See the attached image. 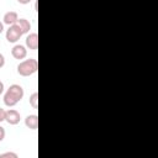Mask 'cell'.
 I'll return each instance as SVG.
<instances>
[{
    "instance_id": "7",
    "label": "cell",
    "mask_w": 158,
    "mask_h": 158,
    "mask_svg": "<svg viewBox=\"0 0 158 158\" xmlns=\"http://www.w3.org/2000/svg\"><path fill=\"white\" fill-rule=\"evenodd\" d=\"M25 125L30 130H37L38 127V116L37 115H28L25 118Z\"/></svg>"
},
{
    "instance_id": "12",
    "label": "cell",
    "mask_w": 158,
    "mask_h": 158,
    "mask_svg": "<svg viewBox=\"0 0 158 158\" xmlns=\"http://www.w3.org/2000/svg\"><path fill=\"white\" fill-rule=\"evenodd\" d=\"M5 135H6V132H5V128H4L2 126H0V142H1V141H4V138H5Z\"/></svg>"
},
{
    "instance_id": "11",
    "label": "cell",
    "mask_w": 158,
    "mask_h": 158,
    "mask_svg": "<svg viewBox=\"0 0 158 158\" xmlns=\"http://www.w3.org/2000/svg\"><path fill=\"white\" fill-rule=\"evenodd\" d=\"M0 158H17V154L14 152H6V153L0 154Z\"/></svg>"
},
{
    "instance_id": "9",
    "label": "cell",
    "mask_w": 158,
    "mask_h": 158,
    "mask_svg": "<svg viewBox=\"0 0 158 158\" xmlns=\"http://www.w3.org/2000/svg\"><path fill=\"white\" fill-rule=\"evenodd\" d=\"M15 23L19 26V28H20V30H21V32H22V35L28 33V32H30V30H31V23H30V21H28V20H26V19H19Z\"/></svg>"
},
{
    "instance_id": "6",
    "label": "cell",
    "mask_w": 158,
    "mask_h": 158,
    "mask_svg": "<svg viewBox=\"0 0 158 158\" xmlns=\"http://www.w3.org/2000/svg\"><path fill=\"white\" fill-rule=\"evenodd\" d=\"M26 47L31 51H36L38 48V35L36 32H32L26 37Z\"/></svg>"
},
{
    "instance_id": "5",
    "label": "cell",
    "mask_w": 158,
    "mask_h": 158,
    "mask_svg": "<svg viewBox=\"0 0 158 158\" xmlns=\"http://www.w3.org/2000/svg\"><path fill=\"white\" fill-rule=\"evenodd\" d=\"M11 56L15 59H25L27 56V48L23 44H15L11 49Z\"/></svg>"
},
{
    "instance_id": "17",
    "label": "cell",
    "mask_w": 158,
    "mask_h": 158,
    "mask_svg": "<svg viewBox=\"0 0 158 158\" xmlns=\"http://www.w3.org/2000/svg\"><path fill=\"white\" fill-rule=\"evenodd\" d=\"M2 31H4V22L0 21V35L2 33Z\"/></svg>"
},
{
    "instance_id": "15",
    "label": "cell",
    "mask_w": 158,
    "mask_h": 158,
    "mask_svg": "<svg viewBox=\"0 0 158 158\" xmlns=\"http://www.w3.org/2000/svg\"><path fill=\"white\" fill-rule=\"evenodd\" d=\"M20 4H22V5H26V4H30L32 0H17Z\"/></svg>"
},
{
    "instance_id": "14",
    "label": "cell",
    "mask_w": 158,
    "mask_h": 158,
    "mask_svg": "<svg viewBox=\"0 0 158 158\" xmlns=\"http://www.w3.org/2000/svg\"><path fill=\"white\" fill-rule=\"evenodd\" d=\"M5 65V57L0 53V68H2Z\"/></svg>"
},
{
    "instance_id": "2",
    "label": "cell",
    "mask_w": 158,
    "mask_h": 158,
    "mask_svg": "<svg viewBox=\"0 0 158 158\" xmlns=\"http://www.w3.org/2000/svg\"><path fill=\"white\" fill-rule=\"evenodd\" d=\"M37 69H38V63L35 58L23 59L17 65V73L21 77H30V75L35 74L37 72Z\"/></svg>"
},
{
    "instance_id": "3",
    "label": "cell",
    "mask_w": 158,
    "mask_h": 158,
    "mask_svg": "<svg viewBox=\"0 0 158 158\" xmlns=\"http://www.w3.org/2000/svg\"><path fill=\"white\" fill-rule=\"evenodd\" d=\"M22 36V32L21 30L19 28V26L16 23L9 26V28L6 30V33H5V37H6V41L10 42V43H16Z\"/></svg>"
},
{
    "instance_id": "10",
    "label": "cell",
    "mask_w": 158,
    "mask_h": 158,
    "mask_svg": "<svg viewBox=\"0 0 158 158\" xmlns=\"http://www.w3.org/2000/svg\"><path fill=\"white\" fill-rule=\"evenodd\" d=\"M28 101H30V105H31L33 109H38V93H37V91L32 93V94L30 95Z\"/></svg>"
},
{
    "instance_id": "13",
    "label": "cell",
    "mask_w": 158,
    "mask_h": 158,
    "mask_svg": "<svg viewBox=\"0 0 158 158\" xmlns=\"http://www.w3.org/2000/svg\"><path fill=\"white\" fill-rule=\"evenodd\" d=\"M5 110L4 109H1L0 107V122H2V121H5Z\"/></svg>"
},
{
    "instance_id": "1",
    "label": "cell",
    "mask_w": 158,
    "mask_h": 158,
    "mask_svg": "<svg viewBox=\"0 0 158 158\" xmlns=\"http://www.w3.org/2000/svg\"><path fill=\"white\" fill-rule=\"evenodd\" d=\"M23 95H25L23 88L21 85H19V84H12V85L9 86V89L4 94V104L6 106H9V107H12L19 101L22 100Z\"/></svg>"
},
{
    "instance_id": "8",
    "label": "cell",
    "mask_w": 158,
    "mask_h": 158,
    "mask_svg": "<svg viewBox=\"0 0 158 158\" xmlns=\"http://www.w3.org/2000/svg\"><path fill=\"white\" fill-rule=\"evenodd\" d=\"M17 20H19V15H17V12H16V11H7V12L4 15L2 22H4L5 25L11 26V25H14Z\"/></svg>"
},
{
    "instance_id": "4",
    "label": "cell",
    "mask_w": 158,
    "mask_h": 158,
    "mask_svg": "<svg viewBox=\"0 0 158 158\" xmlns=\"http://www.w3.org/2000/svg\"><path fill=\"white\" fill-rule=\"evenodd\" d=\"M21 120V115L17 110L15 109H10V110H6L5 112V121L9 123V125H17Z\"/></svg>"
},
{
    "instance_id": "16",
    "label": "cell",
    "mask_w": 158,
    "mask_h": 158,
    "mask_svg": "<svg viewBox=\"0 0 158 158\" xmlns=\"http://www.w3.org/2000/svg\"><path fill=\"white\" fill-rule=\"evenodd\" d=\"M4 89H5V86H4V83L0 80V95L4 93Z\"/></svg>"
}]
</instances>
